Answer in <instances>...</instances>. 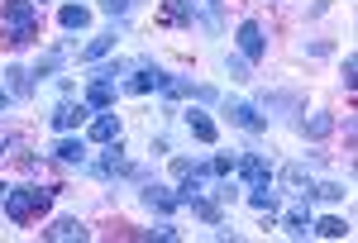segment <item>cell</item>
Wrapping results in <instances>:
<instances>
[{"mask_svg":"<svg viewBox=\"0 0 358 243\" xmlns=\"http://www.w3.org/2000/svg\"><path fill=\"white\" fill-rule=\"evenodd\" d=\"M38 10L43 5H34V0H5L0 5V20L10 24V34H5V48L10 53H20V48H29L38 38Z\"/></svg>","mask_w":358,"mask_h":243,"instance_id":"cell-1","label":"cell"},{"mask_svg":"<svg viewBox=\"0 0 358 243\" xmlns=\"http://www.w3.org/2000/svg\"><path fill=\"white\" fill-rule=\"evenodd\" d=\"M0 205H5V215L15 219V224H29L34 215H43V210L53 205V191H38V186H5Z\"/></svg>","mask_w":358,"mask_h":243,"instance_id":"cell-2","label":"cell"},{"mask_svg":"<svg viewBox=\"0 0 358 243\" xmlns=\"http://www.w3.org/2000/svg\"><path fill=\"white\" fill-rule=\"evenodd\" d=\"M163 86H167V72H163V67H153V62H134V67H129V81H124V91H129V96L163 91Z\"/></svg>","mask_w":358,"mask_h":243,"instance_id":"cell-3","label":"cell"},{"mask_svg":"<svg viewBox=\"0 0 358 243\" xmlns=\"http://www.w3.org/2000/svg\"><path fill=\"white\" fill-rule=\"evenodd\" d=\"M239 53H244V62H263V53H268V34H263L258 20H244V24H239Z\"/></svg>","mask_w":358,"mask_h":243,"instance_id":"cell-4","label":"cell"},{"mask_svg":"<svg viewBox=\"0 0 358 243\" xmlns=\"http://www.w3.org/2000/svg\"><path fill=\"white\" fill-rule=\"evenodd\" d=\"M91 172H96V177H138V167L124 158L120 138H115V143H106V158H101V167H91Z\"/></svg>","mask_w":358,"mask_h":243,"instance_id":"cell-5","label":"cell"},{"mask_svg":"<svg viewBox=\"0 0 358 243\" xmlns=\"http://www.w3.org/2000/svg\"><path fill=\"white\" fill-rule=\"evenodd\" d=\"M43 239H48V243H86V239H91V229H86L82 219H53V224L43 229Z\"/></svg>","mask_w":358,"mask_h":243,"instance_id":"cell-6","label":"cell"},{"mask_svg":"<svg viewBox=\"0 0 358 243\" xmlns=\"http://www.w3.org/2000/svg\"><path fill=\"white\" fill-rule=\"evenodd\" d=\"M229 124L244 129V134H263V129H268V115H258V110L244 105V101H229Z\"/></svg>","mask_w":358,"mask_h":243,"instance_id":"cell-7","label":"cell"},{"mask_svg":"<svg viewBox=\"0 0 358 243\" xmlns=\"http://www.w3.org/2000/svg\"><path fill=\"white\" fill-rule=\"evenodd\" d=\"M138 196H143V205H148L153 215H172V210H177V191H167L163 182H143Z\"/></svg>","mask_w":358,"mask_h":243,"instance_id":"cell-8","label":"cell"},{"mask_svg":"<svg viewBox=\"0 0 358 243\" xmlns=\"http://www.w3.org/2000/svg\"><path fill=\"white\" fill-rule=\"evenodd\" d=\"M86 115H91V105H82V101H62V105L53 110V129H77V124H86Z\"/></svg>","mask_w":358,"mask_h":243,"instance_id":"cell-9","label":"cell"},{"mask_svg":"<svg viewBox=\"0 0 358 243\" xmlns=\"http://www.w3.org/2000/svg\"><path fill=\"white\" fill-rule=\"evenodd\" d=\"M234 172L244 177L248 186H253V182H273V167H268V158H258V153H248V158H239V162H234Z\"/></svg>","mask_w":358,"mask_h":243,"instance_id":"cell-10","label":"cell"},{"mask_svg":"<svg viewBox=\"0 0 358 243\" xmlns=\"http://www.w3.org/2000/svg\"><path fill=\"white\" fill-rule=\"evenodd\" d=\"M248 205H253L258 215H273L277 205H282L277 191H273V182H253V186H248Z\"/></svg>","mask_w":358,"mask_h":243,"instance_id":"cell-11","label":"cell"},{"mask_svg":"<svg viewBox=\"0 0 358 243\" xmlns=\"http://www.w3.org/2000/svg\"><path fill=\"white\" fill-rule=\"evenodd\" d=\"M187 129H192V138H201V143H215V138H220L215 119H210L206 110H187Z\"/></svg>","mask_w":358,"mask_h":243,"instance_id":"cell-12","label":"cell"},{"mask_svg":"<svg viewBox=\"0 0 358 243\" xmlns=\"http://www.w3.org/2000/svg\"><path fill=\"white\" fill-rule=\"evenodd\" d=\"M115 138H120V119H115V115H96V119H91V143L106 148V143H115Z\"/></svg>","mask_w":358,"mask_h":243,"instance_id":"cell-13","label":"cell"},{"mask_svg":"<svg viewBox=\"0 0 358 243\" xmlns=\"http://www.w3.org/2000/svg\"><path fill=\"white\" fill-rule=\"evenodd\" d=\"M53 158L67 162V167H86V143L82 138H62V143L53 148Z\"/></svg>","mask_w":358,"mask_h":243,"instance_id":"cell-14","label":"cell"},{"mask_svg":"<svg viewBox=\"0 0 358 243\" xmlns=\"http://www.w3.org/2000/svg\"><path fill=\"white\" fill-rule=\"evenodd\" d=\"M315 162H320V158H310V162H292V167L282 172V177H287V186H292V191H310V172H315Z\"/></svg>","mask_w":358,"mask_h":243,"instance_id":"cell-15","label":"cell"},{"mask_svg":"<svg viewBox=\"0 0 358 243\" xmlns=\"http://www.w3.org/2000/svg\"><path fill=\"white\" fill-rule=\"evenodd\" d=\"M110 48H115V29H110V34H96V38H91V43L82 48V53H77V62H101V57L110 53Z\"/></svg>","mask_w":358,"mask_h":243,"instance_id":"cell-16","label":"cell"},{"mask_svg":"<svg viewBox=\"0 0 358 243\" xmlns=\"http://www.w3.org/2000/svg\"><path fill=\"white\" fill-rule=\"evenodd\" d=\"M282 229H287L292 239H306V234H310V210H306V205L287 210V215H282Z\"/></svg>","mask_w":358,"mask_h":243,"instance_id":"cell-17","label":"cell"},{"mask_svg":"<svg viewBox=\"0 0 358 243\" xmlns=\"http://www.w3.org/2000/svg\"><path fill=\"white\" fill-rule=\"evenodd\" d=\"M57 24L77 34V29H86V24H91V10H86V5H62V10H57Z\"/></svg>","mask_w":358,"mask_h":243,"instance_id":"cell-18","label":"cell"},{"mask_svg":"<svg viewBox=\"0 0 358 243\" xmlns=\"http://www.w3.org/2000/svg\"><path fill=\"white\" fill-rule=\"evenodd\" d=\"M110 101H115L110 81H91V86H86V105L91 110H110Z\"/></svg>","mask_w":358,"mask_h":243,"instance_id":"cell-19","label":"cell"},{"mask_svg":"<svg viewBox=\"0 0 358 243\" xmlns=\"http://www.w3.org/2000/svg\"><path fill=\"white\" fill-rule=\"evenodd\" d=\"M5 77H10V96H20V101L34 96V72H29V67H10Z\"/></svg>","mask_w":358,"mask_h":243,"instance_id":"cell-20","label":"cell"},{"mask_svg":"<svg viewBox=\"0 0 358 243\" xmlns=\"http://www.w3.org/2000/svg\"><path fill=\"white\" fill-rule=\"evenodd\" d=\"M192 205V215H201L206 224H224V210L215 205V200H206V196H196V200H187Z\"/></svg>","mask_w":358,"mask_h":243,"instance_id":"cell-21","label":"cell"},{"mask_svg":"<svg viewBox=\"0 0 358 243\" xmlns=\"http://www.w3.org/2000/svg\"><path fill=\"white\" fill-rule=\"evenodd\" d=\"M67 62V48H53V53H43L38 57V67H34V81H43V77H53L57 67Z\"/></svg>","mask_w":358,"mask_h":243,"instance_id":"cell-22","label":"cell"},{"mask_svg":"<svg viewBox=\"0 0 358 243\" xmlns=\"http://www.w3.org/2000/svg\"><path fill=\"white\" fill-rule=\"evenodd\" d=\"M334 129V115H310V119H301V134L306 138H325Z\"/></svg>","mask_w":358,"mask_h":243,"instance_id":"cell-23","label":"cell"},{"mask_svg":"<svg viewBox=\"0 0 358 243\" xmlns=\"http://www.w3.org/2000/svg\"><path fill=\"white\" fill-rule=\"evenodd\" d=\"M310 234H325V239H349V224L344 219H320V224H310Z\"/></svg>","mask_w":358,"mask_h":243,"instance_id":"cell-24","label":"cell"},{"mask_svg":"<svg viewBox=\"0 0 358 243\" xmlns=\"http://www.w3.org/2000/svg\"><path fill=\"white\" fill-rule=\"evenodd\" d=\"M306 196H315V200H344V186L339 182H320V186H310Z\"/></svg>","mask_w":358,"mask_h":243,"instance_id":"cell-25","label":"cell"},{"mask_svg":"<svg viewBox=\"0 0 358 243\" xmlns=\"http://www.w3.org/2000/svg\"><path fill=\"white\" fill-rule=\"evenodd\" d=\"M234 162H239V158H224V153H220V158H210L206 167H210V177H234Z\"/></svg>","mask_w":358,"mask_h":243,"instance_id":"cell-26","label":"cell"},{"mask_svg":"<svg viewBox=\"0 0 358 243\" xmlns=\"http://www.w3.org/2000/svg\"><path fill=\"white\" fill-rule=\"evenodd\" d=\"M148 239H163V243H172V239H177V224H167V219H163V224H153V229H148Z\"/></svg>","mask_w":358,"mask_h":243,"instance_id":"cell-27","label":"cell"},{"mask_svg":"<svg viewBox=\"0 0 358 243\" xmlns=\"http://www.w3.org/2000/svg\"><path fill=\"white\" fill-rule=\"evenodd\" d=\"M229 77H234V81H253V77H248V62H244V57H229Z\"/></svg>","mask_w":358,"mask_h":243,"instance_id":"cell-28","label":"cell"},{"mask_svg":"<svg viewBox=\"0 0 358 243\" xmlns=\"http://www.w3.org/2000/svg\"><path fill=\"white\" fill-rule=\"evenodd\" d=\"M129 5H134V0H101V10H106V15H124Z\"/></svg>","mask_w":358,"mask_h":243,"instance_id":"cell-29","label":"cell"},{"mask_svg":"<svg viewBox=\"0 0 358 243\" xmlns=\"http://www.w3.org/2000/svg\"><path fill=\"white\" fill-rule=\"evenodd\" d=\"M358 81V57H344V86H354Z\"/></svg>","mask_w":358,"mask_h":243,"instance_id":"cell-30","label":"cell"},{"mask_svg":"<svg viewBox=\"0 0 358 243\" xmlns=\"http://www.w3.org/2000/svg\"><path fill=\"white\" fill-rule=\"evenodd\" d=\"M10 101H15V96H10V91H0V115L10 110Z\"/></svg>","mask_w":358,"mask_h":243,"instance_id":"cell-31","label":"cell"},{"mask_svg":"<svg viewBox=\"0 0 358 243\" xmlns=\"http://www.w3.org/2000/svg\"><path fill=\"white\" fill-rule=\"evenodd\" d=\"M0 153H5V138H0Z\"/></svg>","mask_w":358,"mask_h":243,"instance_id":"cell-32","label":"cell"},{"mask_svg":"<svg viewBox=\"0 0 358 243\" xmlns=\"http://www.w3.org/2000/svg\"><path fill=\"white\" fill-rule=\"evenodd\" d=\"M34 5H43V0H34Z\"/></svg>","mask_w":358,"mask_h":243,"instance_id":"cell-33","label":"cell"}]
</instances>
